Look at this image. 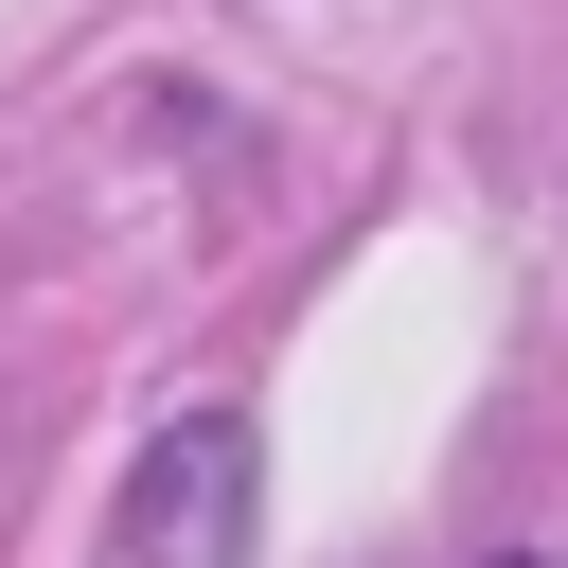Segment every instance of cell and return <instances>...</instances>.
Returning a JSON list of instances; mask_svg holds the SVG:
<instances>
[{
  "instance_id": "6da1fadb",
  "label": "cell",
  "mask_w": 568,
  "mask_h": 568,
  "mask_svg": "<svg viewBox=\"0 0 568 568\" xmlns=\"http://www.w3.org/2000/svg\"><path fill=\"white\" fill-rule=\"evenodd\" d=\"M106 568H248V408H178V426L142 444Z\"/></svg>"
},
{
  "instance_id": "7a4b0ae2",
  "label": "cell",
  "mask_w": 568,
  "mask_h": 568,
  "mask_svg": "<svg viewBox=\"0 0 568 568\" xmlns=\"http://www.w3.org/2000/svg\"><path fill=\"white\" fill-rule=\"evenodd\" d=\"M497 568H532V550H497Z\"/></svg>"
}]
</instances>
